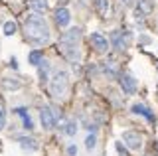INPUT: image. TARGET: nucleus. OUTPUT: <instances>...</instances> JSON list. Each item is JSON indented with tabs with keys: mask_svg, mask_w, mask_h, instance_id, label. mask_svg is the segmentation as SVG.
Masks as SVG:
<instances>
[{
	"mask_svg": "<svg viewBox=\"0 0 158 156\" xmlns=\"http://www.w3.org/2000/svg\"><path fill=\"white\" fill-rule=\"evenodd\" d=\"M123 144L128 150H140L142 148V134L136 133V130H127V133H123Z\"/></svg>",
	"mask_w": 158,
	"mask_h": 156,
	"instance_id": "39448f33",
	"label": "nucleus"
},
{
	"mask_svg": "<svg viewBox=\"0 0 158 156\" xmlns=\"http://www.w3.org/2000/svg\"><path fill=\"white\" fill-rule=\"evenodd\" d=\"M57 2H59V4H67L69 0H57Z\"/></svg>",
	"mask_w": 158,
	"mask_h": 156,
	"instance_id": "cd10ccee",
	"label": "nucleus"
},
{
	"mask_svg": "<svg viewBox=\"0 0 158 156\" xmlns=\"http://www.w3.org/2000/svg\"><path fill=\"white\" fill-rule=\"evenodd\" d=\"M103 69H105L107 75H111V77H117L118 75V67H117V61L115 60H109L105 65H103Z\"/></svg>",
	"mask_w": 158,
	"mask_h": 156,
	"instance_id": "dca6fc26",
	"label": "nucleus"
},
{
	"mask_svg": "<svg viewBox=\"0 0 158 156\" xmlns=\"http://www.w3.org/2000/svg\"><path fill=\"white\" fill-rule=\"evenodd\" d=\"M77 4H79V6H87L89 0H77Z\"/></svg>",
	"mask_w": 158,
	"mask_h": 156,
	"instance_id": "a878e982",
	"label": "nucleus"
},
{
	"mask_svg": "<svg viewBox=\"0 0 158 156\" xmlns=\"http://www.w3.org/2000/svg\"><path fill=\"white\" fill-rule=\"evenodd\" d=\"M128 43H131V34H128L127 30H117V32H113V36H111V46L115 47L117 51L127 50Z\"/></svg>",
	"mask_w": 158,
	"mask_h": 156,
	"instance_id": "20e7f679",
	"label": "nucleus"
},
{
	"mask_svg": "<svg viewBox=\"0 0 158 156\" xmlns=\"http://www.w3.org/2000/svg\"><path fill=\"white\" fill-rule=\"evenodd\" d=\"M132 2H135V0H123V4H125V6H132Z\"/></svg>",
	"mask_w": 158,
	"mask_h": 156,
	"instance_id": "bb28decb",
	"label": "nucleus"
},
{
	"mask_svg": "<svg viewBox=\"0 0 158 156\" xmlns=\"http://www.w3.org/2000/svg\"><path fill=\"white\" fill-rule=\"evenodd\" d=\"M6 126V111H4V107L0 105V130Z\"/></svg>",
	"mask_w": 158,
	"mask_h": 156,
	"instance_id": "5701e85b",
	"label": "nucleus"
},
{
	"mask_svg": "<svg viewBox=\"0 0 158 156\" xmlns=\"http://www.w3.org/2000/svg\"><path fill=\"white\" fill-rule=\"evenodd\" d=\"M63 133H65L67 136H75V133H77V125L73 123V121H67L65 126H63Z\"/></svg>",
	"mask_w": 158,
	"mask_h": 156,
	"instance_id": "a211bd4d",
	"label": "nucleus"
},
{
	"mask_svg": "<svg viewBox=\"0 0 158 156\" xmlns=\"http://www.w3.org/2000/svg\"><path fill=\"white\" fill-rule=\"evenodd\" d=\"M16 115H20V117H22V121H24V129H28V130H32V129H34V125H32V119H30L28 111L24 109V107H18V109H16Z\"/></svg>",
	"mask_w": 158,
	"mask_h": 156,
	"instance_id": "2eb2a0df",
	"label": "nucleus"
},
{
	"mask_svg": "<svg viewBox=\"0 0 158 156\" xmlns=\"http://www.w3.org/2000/svg\"><path fill=\"white\" fill-rule=\"evenodd\" d=\"M28 4H30V8H32L34 12H38V14L48 10V0H28Z\"/></svg>",
	"mask_w": 158,
	"mask_h": 156,
	"instance_id": "ddd939ff",
	"label": "nucleus"
},
{
	"mask_svg": "<svg viewBox=\"0 0 158 156\" xmlns=\"http://www.w3.org/2000/svg\"><path fill=\"white\" fill-rule=\"evenodd\" d=\"M40 121H42V126L46 130H52L53 126H56V117H53L49 107H42V111H40Z\"/></svg>",
	"mask_w": 158,
	"mask_h": 156,
	"instance_id": "423d86ee",
	"label": "nucleus"
},
{
	"mask_svg": "<svg viewBox=\"0 0 158 156\" xmlns=\"http://www.w3.org/2000/svg\"><path fill=\"white\" fill-rule=\"evenodd\" d=\"M95 144H97V136L95 134H89L87 138H85V148L87 150H93V148H95Z\"/></svg>",
	"mask_w": 158,
	"mask_h": 156,
	"instance_id": "412c9836",
	"label": "nucleus"
},
{
	"mask_svg": "<svg viewBox=\"0 0 158 156\" xmlns=\"http://www.w3.org/2000/svg\"><path fill=\"white\" fill-rule=\"evenodd\" d=\"M115 148H117V152H118V156H127V148H125V144L118 140V142H115Z\"/></svg>",
	"mask_w": 158,
	"mask_h": 156,
	"instance_id": "b1692460",
	"label": "nucleus"
},
{
	"mask_svg": "<svg viewBox=\"0 0 158 156\" xmlns=\"http://www.w3.org/2000/svg\"><path fill=\"white\" fill-rule=\"evenodd\" d=\"M79 40H81V28L67 30L61 36V40H59V50H61V53L69 61L79 60Z\"/></svg>",
	"mask_w": 158,
	"mask_h": 156,
	"instance_id": "f03ea898",
	"label": "nucleus"
},
{
	"mask_svg": "<svg viewBox=\"0 0 158 156\" xmlns=\"http://www.w3.org/2000/svg\"><path fill=\"white\" fill-rule=\"evenodd\" d=\"M132 113H135V115H142L146 121H150V123L154 121V115H152V111L148 109V107L140 105V103H135V105H132Z\"/></svg>",
	"mask_w": 158,
	"mask_h": 156,
	"instance_id": "9d476101",
	"label": "nucleus"
},
{
	"mask_svg": "<svg viewBox=\"0 0 158 156\" xmlns=\"http://www.w3.org/2000/svg\"><path fill=\"white\" fill-rule=\"evenodd\" d=\"M2 87L8 89V91H16V89L22 87V83H20L18 79H14V77H4V79H2Z\"/></svg>",
	"mask_w": 158,
	"mask_h": 156,
	"instance_id": "4468645a",
	"label": "nucleus"
},
{
	"mask_svg": "<svg viewBox=\"0 0 158 156\" xmlns=\"http://www.w3.org/2000/svg\"><path fill=\"white\" fill-rule=\"evenodd\" d=\"M40 61H42V53H40V51H32V53H30V63H32V65H38Z\"/></svg>",
	"mask_w": 158,
	"mask_h": 156,
	"instance_id": "4be33fe9",
	"label": "nucleus"
},
{
	"mask_svg": "<svg viewBox=\"0 0 158 156\" xmlns=\"http://www.w3.org/2000/svg\"><path fill=\"white\" fill-rule=\"evenodd\" d=\"M69 20H71V16H69V10H67V8H59V10L56 12V22H57V26H67Z\"/></svg>",
	"mask_w": 158,
	"mask_h": 156,
	"instance_id": "f8f14e48",
	"label": "nucleus"
},
{
	"mask_svg": "<svg viewBox=\"0 0 158 156\" xmlns=\"http://www.w3.org/2000/svg\"><path fill=\"white\" fill-rule=\"evenodd\" d=\"M38 65H40V83H46L48 81V63L42 60Z\"/></svg>",
	"mask_w": 158,
	"mask_h": 156,
	"instance_id": "f3484780",
	"label": "nucleus"
},
{
	"mask_svg": "<svg viewBox=\"0 0 158 156\" xmlns=\"http://www.w3.org/2000/svg\"><path fill=\"white\" fill-rule=\"evenodd\" d=\"M4 34H6V36H14V34H16V22H6L4 24Z\"/></svg>",
	"mask_w": 158,
	"mask_h": 156,
	"instance_id": "aec40b11",
	"label": "nucleus"
},
{
	"mask_svg": "<svg viewBox=\"0 0 158 156\" xmlns=\"http://www.w3.org/2000/svg\"><path fill=\"white\" fill-rule=\"evenodd\" d=\"M24 36L34 46H46L49 42V26L42 16H28L24 20Z\"/></svg>",
	"mask_w": 158,
	"mask_h": 156,
	"instance_id": "f257e3e1",
	"label": "nucleus"
},
{
	"mask_svg": "<svg viewBox=\"0 0 158 156\" xmlns=\"http://www.w3.org/2000/svg\"><path fill=\"white\" fill-rule=\"evenodd\" d=\"M152 10H154V2H152V0H136L135 16L144 18V16H148V14H152Z\"/></svg>",
	"mask_w": 158,
	"mask_h": 156,
	"instance_id": "0eeeda50",
	"label": "nucleus"
},
{
	"mask_svg": "<svg viewBox=\"0 0 158 156\" xmlns=\"http://www.w3.org/2000/svg\"><path fill=\"white\" fill-rule=\"evenodd\" d=\"M69 89V75L67 71H56L52 77V83H49V91L56 99H63Z\"/></svg>",
	"mask_w": 158,
	"mask_h": 156,
	"instance_id": "7ed1b4c3",
	"label": "nucleus"
},
{
	"mask_svg": "<svg viewBox=\"0 0 158 156\" xmlns=\"http://www.w3.org/2000/svg\"><path fill=\"white\" fill-rule=\"evenodd\" d=\"M89 42H91V46L95 47L97 51H107L109 50V40L105 36H101V34H91V36H89Z\"/></svg>",
	"mask_w": 158,
	"mask_h": 156,
	"instance_id": "6e6552de",
	"label": "nucleus"
},
{
	"mask_svg": "<svg viewBox=\"0 0 158 156\" xmlns=\"http://www.w3.org/2000/svg\"><path fill=\"white\" fill-rule=\"evenodd\" d=\"M18 144H20V148L22 150H26V152H36L38 150V144H36V140L34 138H18Z\"/></svg>",
	"mask_w": 158,
	"mask_h": 156,
	"instance_id": "9b49d317",
	"label": "nucleus"
},
{
	"mask_svg": "<svg viewBox=\"0 0 158 156\" xmlns=\"http://www.w3.org/2000/svg\"><path fill=\"white\" fill-rule=\"evenodd\" d=\"M118 81H121V87L125 89V93L131 95V93H135V91H136V79L131 75V73H125Z\"/></svg>",
	"mask_w": 158,
	"mask_h": 156,
	"instance_id": "1a4fd4ad",
	"label": "nucleus"
},
{
	"mask_svg": "<svg viewBox=\"0 0 158 156\" xmlns=\"http://www.w3.org/2000/svg\"><path fill=\"white\" fill-rule=\"evenodd\" d=\"M67 154H69V156H75V154H77V146H75V144H69V146H67Z\"/></svg>",
	"mask_w": 158,
	"mask_h": 156,
	"instance_id": "393cba45",
	"label": "nucleus"
},
{
	"mask_svg": "<svg viewBox=\"0 0 158 156\" xmlns=\"http://www.w3.org/2000/svg\"><path fill=\"white\" fill-rule=\"evenodd\" d=\"M97 12L101 16H107L109 12V0H97Z\"/></svg>",
	"mask_w": 158,
	"mask_h": 156,
	"instance_id": "6ab92c4d",
	"label": "nucleus"
}]
</instances>
